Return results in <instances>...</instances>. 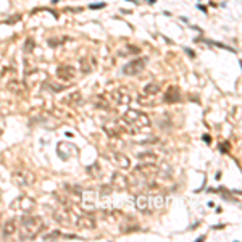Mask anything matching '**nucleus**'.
<instances>
[{
    "instance_id": "aec40b11",
    "label": "nucleus",
    "mask_w": 242,
    "mask_h": 242,
    "mask_svg": "<svg viewBox=\"0 0 242 242\" xmlns=\"http://www.w3.org/2000/svg\"><path fill=\"white\" fill-rule=\"evenodd\" d=\"M81 65H82V69H84V73H89V66H87V63H86V60H81Z\"/></svg>"
},
{
    "instance_id": "2eb2a0df",
    "label": "nucleus",
    "mask_w": 242,
    "mask_h": 242,
    "mask_svg": "<svg viewBox=\"0 0 242 242\" xmlns=\"http://www.w3.org/2000/svg\"><path fill=\"white\" fill-rule=\"evenodd\" d=\"M21 202L19 203V207H21V210H24V211H27V210H31L32 207H34V202L31 200V198H27V197H21Z\"/></svg>"
},
{
    "instance_id": "ddd939ff",
    "label": "nucleus",
    "mask_w": 242,
    "mask_h": 242,
    "mask_svg": "<svg viewBox=\"0 0 242 242\" xmlns=\"http://www.w3.org/2000/svg\"><path fill=\"white\" fill-rule=\"evenodd\" d=\"M152 200V207L155 210H161L163 207H165V198H163V195H155L150 198Z\"/></svg>"
},
{
    "instance_id": "20e7f679",
    "label": "nucleus",
    "mask_w": 242,
    "mask_h": 242,
    "mask_svg": "<svg viewBox=\"0 0 242 242\" xmlns=\"http://www.w3.org/2000/svg\"><path fill=\"white\" fill-rule=\"evenodd\" d=\"M145 68V58H137V60H132L131 63L123 68V71L126 74H139L142 73V69Z\"/></svg>"
},
{
    "instance_id": "412c9836",
    "label": "nucleus",
    "mask_w": 242,
    "mask_h": 242,
    "mask_svg": "<svg viewBox=\"0 0 242 242\" xmlns=\"http://www.w3.org/2000/svg\"><path fill=\"white\" fill-rule=\"evenodd\" d=\"M100 6H103V3H97V5H92L90 8H95V10H97V8H100Z\"/></svg>"
},
{
    "instance_id": "1a4fd4ad",
    "label": "nucleus",
    "mask_w": 242,
    "mask_h": 242,
    "mask_svg": "<svg viewBox=\"0 0 242 242\" xmlns=\"http://www.w3.org/2000/svg\"><path fill=\"white\" fill-rule=\"evenodd\" d=\"M150 205V198L147 195H137L136 197V208L140 210V211H145Z\"/></svg>"
},
{
    "instance_id": "4468645a",
    "label": "nucleus",
    "mask_w": 242,
    "mask_h": 242,
    "mask_svg": "<svg viewBox=\"0 0 242 242\" xmlns=\"http://www.w3.org/2000/svg\"><path fill=\"white\" fill-rule=\"evenodd\" d=\"M16 231V224L15 221H8L5 226H3V236H11L13 232Z\"/></svg>"
},
{
    "instance_id": "39448f33",
    "label": "nucleus",
    "mask_w": 242,
    "mask_h": 242,
    "mask_svg": "<svg viewBox=\"0 0 242 242\" xmlns=\"http://www.w3.org/2000/svg\"><path fill=\"white\" fill-rule=\"evenodd\" d=\"M82 208L84 210H94L95 208V192L94 190H84L82 192Z\"/></svg>"
},
{
    "instance_id": "9d476101",
    "label": "nucleus",
    "mask_w": 242,
    "mask_h": 242,
    "mask_svg": "<svg viewBox=\"0 0 242 242\" xmlns=\"http://www.w3.org/2000/svg\"><path fill=\"white\" fill-rule=\"evenodd\" d=\"M58 77H61V79H73L74 77V69L71 68V66H60L58 68Z\"/></svg>"
},
{
    "instance_id": "f3484780",
    "label": "nucleus",
    "mask_w": 242,
    "mask_h": 242,
    "mask_svg": "<svg viewBox=\"0 0 242 242\" xmlns=\"http://www.w3.org/2000/svg\"><path fill=\"white\" fill-rule=\"evenodd\" d=\"M142 160H144L147 165H156V156L155 155H150V153H147V155H142L140 156Z\"/></svg>"
},
{
    "instance_id": "9b49d317",
    "label": "nucleus",
    "mask_w": 242,
    "mask_h": 242,
    "mask_svg": "<svg viewBox=\"0 0 242 242\" xmlns=\"http://www.w3.org/2000/svg\"><path fill=\"white\" fill-rule=\"evenodd\" d=\"M69 216H71V215H69L68 211H56L55 215H53V218H55L60 224H63V226H66V224H69V223H71Z\"/></svg>"
},
{
    "instance_id": "423d86ee",
    "label": "nucleus",
    "mask_w": 242,
    "mask_h": 242,
    "mask_svg": "<svg viewBox=\"0 0 242 242\" xmlns=\"http://www.w3.org/2000/svg\"><path fill=\"white\" fill-rule=\"evenodd\" d=\"M127 177L123 176V174H119V173H115L111 177V186L115 187V189H119V190H123V189H127Z\"/></svg>"
},
{
    "instance_id": "7ed1b4c3",
    "label": "nucleus",
    "mask_w": 242,
    "mask_h": 242,
    "mask_svg": "<svg viewBox=\"0 0 242 242\" xmlns=\"http://www.w3.org/2000/svg\"><path fill=\"white\" fill-rule=\"evenodd\" d=\"M13 179H15L18 186H32L35 182V176L31 171H27V169H18L13 174Z\"/></svg>"
},
{
    "instance_id": "a211bd4d",
    "label": "nucleus",
    "mask_w": 242,
    "mask_h": 242,
    "mask_svg": "<svg viewBox=\"0 0 242 242\" xmlns=\"http://www.w3.org/2000/svg\"><path fill=\"white\" fill-rule=\"evenodd\" d=\"M160 90V86L158 84H148V86L145 87V94H156V92Z\"/></svg>"
},
{
    "instance_id": "f8f14e48",
    "label": "nucleus",
    "mask_w": 242,
    "mask_h": 242,
    "mask_svg": "<svg viewBox=\"0 0 242 242\" xmlns=\"http://www.w3.org/2000/svg\"><path fill=\"white\" fill-rule=\"evenodd\" d=\"M181 98V95H179V89L177 87H169V90H168V94L165 95V100L166 102H177Z\"/></svg>"
},
{
    "instance_id": "f03ea898",
    "label": "nucleus",
    "mask_w": 242,
    "mask_h": 242,
    "mask_svg": "<svg viewBox=\"0 0 242 242\" xmlns=\"http://www.w3.org/2000/svg\"><path fill=\"white\" fill-rule=\"evenodd\" d=\"M123 119L127 124H134L137 127H150V124H152L150 118H148L145 113L139 111V110H127L123 115Z\"/></svg>"
},
{
    "instance_id": "dca6fc26",
    "label": "nucleus",
    "mask_w": 242,
    "mask_h": 242,
    "mask_svg": "<svg viewBox=\"0 0 242 242\" xmlns=\"http://www.w3.org/2000/svg\"><path fill=\"white\" fill-rule=\"evenodd\" d=\"M113 124H115V123H108V124H105V131L108 132L110 136L115 137V136H118V134L121 132V129H119V127H116V129H115V127H113Z\"/></svg>"
},
{
    "instance_id": "4be33fe9",
    "label": "nucleus",
    "mask_w": 242,
    "mask_h": 242,
    "mask_svg": "<svg viewBox=\"0 0 242 242\" xmlns=\"http://www.w3.org/2000/svg\"><path fill=\"white\" fill-rule=\"evenodd\" d=\"M0 197H2V194H0Z\"/></svg>"
},
{
    "instance_id": "0eeeda50",
    "label": "nucleus",
    "mask_w": 242,
    "mask_h": 242,
    "mask_svg": "<svg viewBox=\"0 0 242 242\" xmlns=\"http://www.w3.org/2000/svg\"><path fill=\"white\" fill-rule=\"evenodd\" d=\"M111 160L115 161V165H118L119 168H123V169H126V168H129V158H127L126 155H123V153H119V152H116V153H113V155H111Z\"/></svg>"
},
{
    "instance_id": "6ab92c4d",
    "label": "nucleus",
    "mask_w": 242,
    "mask_h": 242,
    "mask_svg": "<svg viewBox=\"0 0 242 242\" xmlns=\"http://www.w3.org/2000/svg\"><path fill=\"white\" fill-rule=\"evenodd\" d=\"M60 236H61L60 231H53V232H50V234H47L45 239H56V237H60Z\"/></svg>"
},
{
    "instance_id": "6e6552de",
    "label": "nucleus",
    "mask_w": 242,
    "mask_h": 242,
    "mask_svg": "<svg viewBox=\"0 0 242 242\" xmlns=\"http://www.w3.org/2000/svg\"><path fill=\"white\" fill-rule=\"evenodd\" d=\"M76 224L82 227V229H94L95 227V221H94V218H90V216H81V218H77V221Z\"/></svg>"
},
{
    "instance_id": "f257e3e1",
    "label": "nucleus",
    "mask_w": 242,
    "mask_h": 242,
    "mask_svg": "<svg viewBox=\"0 0 242 242\" xmlns=\"http://www.w3.org/2000/svg\"><path fill=\"white\" fill-rule=\"evenodd\" d=\"M42 229V219L39 216H24L21 219V226H19V237L26 240V239H34Z\"/></svg>"
}]
</instances>
